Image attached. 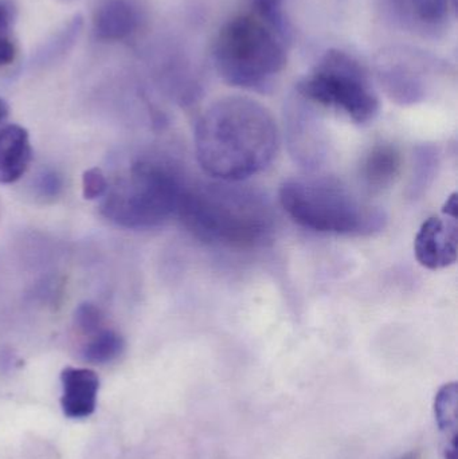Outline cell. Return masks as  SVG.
I'll return each instance as SVG.
<instances>
[{"instance_id":"10","label":"cell","mask_w":458,"mask_h":459,"mask_svg":"<svg viewBox=\"0 0 458 459\" xmlns=\"http://www.w3.org/2000/svg\"><path fill=\"white\" fill-rule=\"evenodd\" d=\"M395 15L403 24L417 31L437 32L448 26L452 13L456 15L454 0H389Z\"/></svg>"},{"instance_id":"15","label":"cell","mask_w":458,"mask_h":459,"mask_svg":"<svg viewBox=\"0 0 458 459\" xmlns=\"http://www.w3.org/2000/svg\"><path fill=\"white\" fill-rule=\"evenodd\" d=\"M124 347L125 342L117 332L101 329L83 345L82 358L91 364L112 363L123 353Z\"/></svg>"},{"instance_id":"18","label":"cell","mask_w":458,"mask_h":459,"mask_svg":"<svg viewBox=\"0 0 458 459\" xmlns=\"http://www.w3.org/2000/svg\"><path fill=\"white\" fill-rule=\"evenodd\" d=\"M74 323L77 328L85 334H94L101 331L104 324V316H102L99 307L91 302L81 304L75 309Z\"/></svg>"},{"instance_id":"22","label":"cell","mask_w":458,"mask_h":459,"mask_svg":"<svg viewBox=\"0 0 458 459\" xmlns=\"http://www.w3.org/2000/svg\"><path fill=\"white\" fill-rule=\"evenodd\" d=\"M398 459H421V455H419V452L413 450V452L406 453V455H403L402 457Z\"/></svg>"},{"instance_id":"19","label":"cell","mask_w":458,"mask_h":459,"mask_svg":"<svg viewBox=\"0 0 458 459\" xmlns=\"http://www.w3.org/2000/svg\"><path fill=\"white\" fill-rule=\"evenodd\" d=\"M109 190L107 177L99 169H86L82 175V195L88 201L104 198Z\"/></svg>"},{"instance_id":"7","label":"cell","mask_w":458,"mask_h":459,"mask_svg":"<svg viewBox=\"0 0 458 459\" xmlns=\"http://www.w3.org/2000/svg\"><path fill=\"white\" fill-rule=\"evenodd\" d=\"M379 83L393 101L411 105L427 99L436 81L451 74L448 62L413 46L393 45L374 56Z\"/></svg>"},{"instance_id":"2","label":"cell","mask_w":458,"mask_h":459,"mask_svg":"<svg viewBox=\"0 0 458 459\" xmlns=\"http://www.w3.org/2000/svg\"><path fill=\"white\" fill-rule=\"evenodd\" d=\"M177 217L202 242L225 247L263 245L274 228L268 199L241 182L186 186Z\"/></svg>"},{"instance_id":"6","label":"cell","mask_w":458,"mask_h":459,"mask_svg":"<svg viewBox=\"0 0 458 459\" xmlns=\"http://www.w3.org/2000/svg\"><path fill=\"white\" fill-rule=\"evenodd\" d=\"M298 91L307 101L331 108L357 124L374 120L379 99L366 67L347 51L331 48L316 67L298 82Z\"/></svg>"},{"instance_id":"14","label":"cell","mask_w":458,"mask_h":459,"mask_svg":"<svg viewBox=\"0 0 458 459\" xmlns=\"http://www.w3.org/2000/svg\"><path fill=\"white\" fill-rule=\"evenodd\" d=\"M400 151L392 144H378L371 148L370 152L363 159L360 175L366 185L373 190H382L394 182L400 174Z\"/></svg>"},{"instance_id":"3","label":"cell","mask_w":458,"mask_h":459,"mask_svg":"<svg viewBox=\"0 0 458 459\" xmlns=\"http://www.w3.org/2000/svg\"><path fill=\"white\" fill-rule=\"evenodd\" d=\"M280 204L301 228L324 234L366 237L381 231L385 212L335 178L300 177L280 188Z\"/></svg>"},{"instance_id":"20","label":"cell","mask_w":458,"mask_h":459,"mask_svg":"<svg viewBox=\"0 0 458 459\" xmlns=\"http://www.w3.org/2000/svg\"><path fill=\"white\" fill-rule=\"evenodd\" d=\"M35 190L43 199H56L62 190V178L53 169H46L38 175Z\"/></svg>"},{"instance_id":"4","label":"cell","mask_w":458,"mask_h":459,"mask_svg":"<svg viewBox=\"0 0 458 459\" xmlns=\"http://www.w3.org/2000/svg\"><path fill=\"white\" fill-rule=\"evenodd\" d=\"M212 61L229 85L265 91L287 66L285 40L260 18L237 16L218 32Z\"/></svg>"},{"instance_id":"1","label":"cell","mask_w":458,"mask_h":459,"mask_svg":"<svg viewBox=\"0 0 458 459\" xmlns=\"http://www.w3.org/2000/svg\"><path fill=\"white\" fill-rule=\"evenodd\" d=\"M279 128L268 108L244 96L210 105L195 128V152L204 174L222 182H244L276 158Z\"/></svg>"},{"instance_id":"16","label":"cell","mask_w":458,"mask_h":459,"mask_svg":"<svg viewBox=\"0 0 458 459\" xmlns=\"http://www.w3.org/2000/svg\"><path fill=\"white\" fill-rule=\"evenodd\" d=\"M257 18L265 22L284 40L289 39V24L284 16V0H249Z\"/></svg>"},{"instance_id":"23","label":"cell","mask_w":458,"mask_h":459,"mask_svg":"<svg viewBox=\"0 0 458 459\" xmlns=\"http://www.w3.org/2000/svg\"><path fill=\"white\" fill-rule=\"evenodd\" d=\"M454 2H456V3H457V0H454Z\"/></svg>"},{"instance_id":"5","label":"cell","mask_w":458,"mask_h":459,"mask_svg":"<svg viewBox=\"0 0 458 459\" xmlns=\"http://www.w3.org/2000/svg\"><path fill=\"white\" fill-rule=\"evenodd\" d=\"M186 182L167 164L139 161L108 190L102 214L126 229H155L177 217Z\"/></svg>"},{"instance_id":"8","label":"cell","mask_w":458,"mask_h":459,"mask_svg":"<svg viewBox=\"0 0 458 459\" xmlns=\"http://www.w3.org/2000/svg\"><path fill=\"white\" fill-rule=\"evenodd\" d=\"M458 253L457 195L444 207L443 217L425 221L414 239V254L421 266L441 270L456 264Z\"/></svg>"},{"instance_id":"17","label":"cell","mask_w":458,"mask_h":459,"mask_svg":"<svg viewBox=\"0 0 458 459\" xmlns=\"http://www.w3.org/2000/svg\"><path fill=\"white\" fill-rule=\"evenodd\" d=\"M13 5L7 0H0V67L13 64L16 56V46L13 38Z\"/></svg>"},{"instance_id":"13","label":"cell","mask_w":458,"mask_h":459,"mask_svg":"<svg viewBox=\"0 0 458 459\" xmlns=\"http://www.w3.org/2000/svg\"><path fill=\"white\" fill-rule=\"evenodd\" d=\"M433 410H435L436 425L440 431L443 457L457 459V383H448L438 390Z\"/></svg>"},{"instance_id":"11","label":"cell","mask_w":458,"mask_h":459,"mask_svg":"<svg viewBox=\"0 0 458 459\" xmlns=\"http://www.w3.org/2000/svg\"><path fill=\"white\" fill-rule=\"evenodd\" d=\"M140 21L139 8L131 0H105L94 13V35L105 42H117L134 34Z\"/></svg>"},{"instance_id":"9","label":"cell","mask_w":458,"mask_h":459,"mask_svg":"<svg viewBox=\"0 0 458 459\" xmlns=\"http://www.w3.org/2000/svg\"><path fill=\"white\" fill-rule=\"evenodd\" d=\"M61 407L69 420H85L97 407L99 377L88 368L66 367L61 372Z\"/></svg>"},{"instance_id":"21","label":"cell","mask_w":458,"mask_h":459,"mask_svg":"<svg viewBox=\"0 0 458 459\" xmlns=\"http://www.w3.org/2000/svg\"><path fill=\"white\" fill-rule=\"evenodd\" d=\"M8 115V105L5 104L4 100L0 99V123L7 117Z\"/></svg>"},{"instance_id":"12","label":"cell","mask_w":458,"mask_h":459,"mask_svg":"<svg viewBox=\"0 0 458 459\" xmlns=\"http://www.w3.org/2000/svg\"><path fill=\"white\" fill-rule=\"evenodd\" d=\"M32 159L31 143L26 128L8 124L0 129V185L18 182Z\"/></svg>"}]
</instances>
